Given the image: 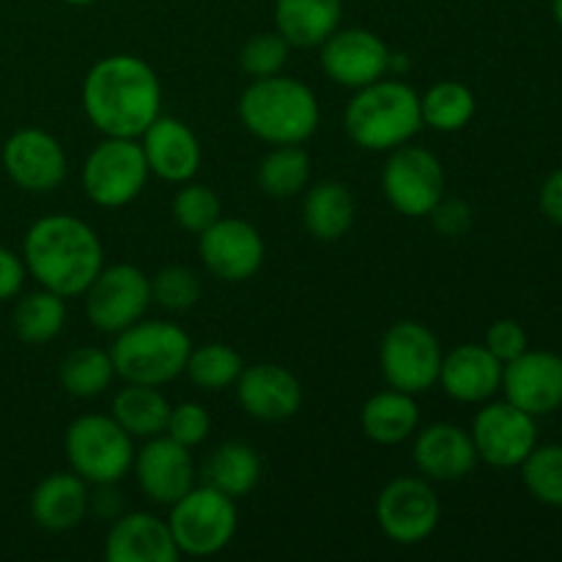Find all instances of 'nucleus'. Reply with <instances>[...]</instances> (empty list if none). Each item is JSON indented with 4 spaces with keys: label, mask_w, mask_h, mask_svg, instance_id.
Instances as JSON below:
<instances>
[{
    "label": "nucleus",
    "mask_w": 562,
    "mask_h": 562,
    "mask_svg": "<svg viewBox=\"0 0 562 562\" xmlns=\"http://www.w3.org/2000/svg\"><path fill=\"white\" fill-rule=\"evenodd\" d=\"M82 113L104 137H140L162 115V82L137 55H108L82 80Z\"/></svg>",
    "instance_id": "1"
},
{
    "label": "nucleus",
    "mask_w": 562,
    "mask_h": 562,
    "mask_svg": "<svg viewBox=\"0 0 562 562\" xmlns=\"http://www.w3.org/2000/svg\"><path fill=\"white\" fill-rule=\"evenodd\" d=\"M22 261L42 289L71 300L82 296L104 267V247L86 220L75 214H47L27 228Z\"/></svg>",
    "instance_id": "2"
},
{
    "label": "nucleus",
    "mask_w": 562,
    "mask_h": 562,
    "mask_svg": "<svg viewBox=\"0 0 562 562\" xmlns=\"http://www.w3.org/2000/svg\"><path fill=\"white\" fill-rule=\"evenodd\" d=\"M239 119L252 137L269 146H302L316 135L322 108L311 86L280 71L258 77L241 91Z\"/></svg>",
    "instance_id": "3"
},
{
    "label": "nucleus",
    "mask_w": 562,
    "mask_h": 562,
    "mask_svg": "<svg viewBox=\"0 0 562 562\" xmlns=\"http://www.w3.org/2000/svg\"><path fill=\"white\" fill-rule=\"evenodd\" d=\"M344 126L355 146L366 151H393L412 143L423 130L420 93L409 82L382 77L357 88L344 110Z\"/></svg>",
    "instance_id": "4"
},
{
    "label": "nucleus",
    "mask_w": 562,
    "mask_h": 562,
    "mask_svg": "<svg viewBox=\"0 0 562 562\" xmlns=\"http://www.w3.org/2000/svg\"><path fill=\"white\" fill-rule=\"evenodd\" d=\"M190 351L192 340L179 324L146 322V318L121 329L110 346L115 376L130 384H148V387H165L179 379L184 373Z\"/></svg>",
    "instance_id": "5"
},
{
    "label": "nucleus",
    "mask_w": 562,
    "mask_h": 562,
    "mask_svg": "<svg viewBox=\"0 0 562 562\" xmlns=\"http://www.w3.org/2000/svg\"><path fill=\"white\" fill-rule=\"evenodd\" d=\"M64 453L69 470L88 486L121 483L135 461L132 437L113 420V415H80L64 434Z\"/></svg>",
    "instance_id": "6"
},
{
    "label": "nucleus",
    "mask_w": 562,
    "mask_h": 562,
    "mask_svg": "<svg viewBox=\"0 0 562 562\" xmlns=\"http://www.w3.org/2000/svg\"><path fill=\"white\" fill-rule=\"evenodd\" d=\"M170 532L187 558H214L231 547L239 530L236 499L212 486H192L170 505Z\"/></svg>",
    "instance_id": "7"
},
{
    "label": "nucleus",
    "mask_w": 562,
    "mask_h": 562,
    "mask_svg": "<svg viewBox=\"0 0 562 562\" xmlns=\"http://www.w3.org/2000/svg\"><path fill=\"white\" fill-rule=\"evenodd\" d=\"M146 154L137 137H104L82 162V190L102 209L130 206L148 184Z\"/></svg>",
    "instance_id": "8"
},
{
    "label": "nucleus",
    "mask_w": 562,
    "mask_h": 562,
    "mask_svg": "<svg viewBox=\"0 0 562 562\" xmlns=\"http://www.w3.org/2000/svg\"><path fill=\"white\" fill-rule=\"evenodd\" d=\"M439 338L423 322H395L379 346V368L390 387L420 395L431 390L442 368Z\"/></svg>",
    "instance_id": "9"
},
{
    "label": "nucleus",
    "mask_w": 562,
    "mask_h": 562,
    "mask_svg": "<svg viewBox=\"0 0 562 562\" xmlns=\"http://www.w3.org/2000/svg\"><path fill=\"white\" fill-rule=\"evenodd\" d=\"M86 316L97 333L119 335L146 318L151 305V278L135 263H110L99 269L86 291Z\"/></svg>",
    "instance_id": "10"
},
{
    "label": "nucleus",
    "mask_w": 562,
    "mask_h": 562,
    "mask_svg": "<svg viewBox=\"0 0 562 562\" xmlns=\"http://www.w3.org/2000/svg\"><path fill=\"white\" fill-rule=\"evenodd\" d=\"M382 170V192L390 206L404 217H428L445 198V168L434 151L423 146H404L387 151Z\"/></svg>",
    "instance_id": "11"
},
{
    "label": "nucleus",
    "mask_w": 562,
    "mask_h": 562,
    "mask_svg": "<svg viewBox=\"0 0 562 562\" xmlns=\"http://www.w3.org/2000/svg\"><path fill=\"white\" fill-rule=\"evenodd\" d=\"M442 505L426 477H393L376 497V521L384 538L398 547H415L437 532Z\"/></svg>",
    "instance_id": "12"
},
{
    "label": "nucleus",
    "mask_w": 562,
    "mask_h": 562,
    "mask_svg": "<svg viewBox=\"0 0 562 562\" xmlns=\"http://www.w3.org/2000/svg\"><path fill=\"white\" fill-rule=\"evenodd\" d=\"M203 267L223 283H247L256 278L267 258L261 231L241 217H220L198 234Z\"/></svg>",
    "instance_id": "13"
},
{
    "label": "nucleus",
    "mask_w": 562,
    "mask_h": 562,
    "mask_svg": "<svg viewBox=\"0 0 562 562\" xmlns=\"http://www.w3.org/2000/svg\"><path fill=\"white\" fill-rule=\"evenodd\" d=\"M472 442H475L477 461H486L497 470L519 467L532 448L538 445L536 417L521 412L510 401L486 404L472 420Z\"/></svg>",
    "instance_id": "14"
},
{
    "label": "nucleus",
    "mask_w": 562,
    "mask_h": 562,
    "mask_svg": "<svg viewBox=\"0 0 562 562\" xmlns=\"http://www.w3.org/2000/svg\"><path fill=\"white\" fill-rule=\"evenodd\" d=\"M318 49L324 75L351 91L387 77L393 55L387 42L368 27H338Z\"/></svg>",
    "instance_id": "15"
},
{
    "label": "nucleus",
    "mask_w": 562,
    "mask_h": 562,
    "mask_svg": "<svg viewBox=\"0 0 562 562\" xmlns=\"http://www.w3.org/2000/svg\"><path fill=\"white\" fill-rule=\"evenodd\" d=\"M3 170L20 190L53 192L64 184L69 173V159L64 146L49 132L25 126L3 143Z\"/></svg>",
    "instance_id": "16"
},
{
    "label": "nucleus",
    "mask_w": 562,
    "mask_h": 562,
    "mask_svg": "<svg viewBox=\"0 0 562 562\" xmlns=\"http://www.w3.org/2000/svg\"><path fill=\"white\" fill-rule=\"evenodd\" d=\"M137 488L157 505H173L195 486V461L192 450L170 439L168 434L146 439L140 450H135L132 461Z\"/></svg>",
    "instance_id": "17"
},
{
    "label": "nucleus",
    "mask_w": 562,
    "mask_h": 562,
    "mask_svg": "<svg viewBox=\"0 0 562 562\" xmlns=\"http://www.w3.org/2000/svg\"><path fill=\"white\" fill-rule=\"evenodd\" d=\"M505 401L532 417L552 415L562 406V357L554 351H530L503 366Z\"/></svg>",
    "instance_id": "18"
},
{
    "label": "nucleus",
    "mask_w": 562,
    "mask_h": 562,
    "mask_svg": "<svg viewBox=\"0 0 562 562\" xmlns=\"http://www.w3.org/2000/svg\"><path fill=\"white\" fill-rule=\"evenodd\" d=\"M236 398L252 420L283 423L302 409L305 393L294 371L278 362H258L239 373Z\"/></svg>",
    "instance_id": "19"
},
{
    "label": "nucleus",
    "mask_w": 562,
    "mask_h": 562,
    "mask_svg": "<svg viewBox=\"0 0 562 562\" xmlns=\"http://www.w3.org/2000/svg\"><path fill=\"white\" fill-rule=\"evenodd\" d=\"M412 461L426 481L453 483L464 481L475 470L477 450L467 428L456 423H431L415 431Z\"/></svg>",
    "instance_id": "20"
},
{
    "label": "nucleus",
    "mask_w": 562,
    "mask_h": 562,
    "mask_svg": "<svg viewBox=\"0 0 562 562\" xmlns=\"http://www.w3.org/2000/svg\"><path fill=\"white\" fill-rule=\"evenodd\" d=\"M140 148L151 176L168 184H184L195 179L203 162V148L195 132L173 115H157L151 126L143 132Z\"/></svg>",
    "instance_id": "21"
},
{
    "label": "nucleus",
    "mask_w": 562,
    "mask_h": 562,
    "mask_svg": "<svg viewBox=\"0 0 562 562\" xmlns=\"http://www.w3.org/2000/svg\"><path fill=\"white\" fill-rule=\"evenodd\" d=\"M181 552L170 532L168 519L132 510L113 519L104 541V560L108 562H179Z\"/></svg>",
    "instance_id": "22"
},
{
    "label": "nucleus",
    "mask_w": 562,
    "mask_h": 562,
    "mask_svg": "<svg viewBox=\"0 0 562 562\" xmlns=\"http://www.w3.org/2000/svg\"><path fill=\"white\" fill-rule=\"evenodd\" d=\"M437 384L459 404H486L499 393L503 362L483 344H461L442 355Z\"/></svg>",
    "instance_id": "23"
},
{
    "label": "nucleus",
    "mask_w": 562,
    "mask_h": 562,
    "mask_svg": "<svg viewBox=\"0 0 562 562\" xmlns=\"http://www.w3.org/2000/svg\"><path fill=\"white\" fill-rule=\"evenodd\" d=\"M91 508L88 483L75 472H49L31 494V519L47 532H69L86 521Z\"/></svg>",
    "instance_id": "24"
},
{
    "label": "nucleus",
    "mask_w": 562,
    "mask_h": 562,
    "mask_svg": "<svg viewBox=\"0 0 562 562\" xmlns=\"http://www.w3.org/2000/svg\"><path fill=\"white\" fill-rule=\"evenodd\" d=\"M344 0H274V31L291 47H322L340 27Z\"/></svg>",
    "instance_id": "25"
},
{
    "label": "nucleus",
    "mask_w": 562,
    "mask_h": 562,
    "mask_svg": "<svg viewBox=\"0 0 562 562\" xmlns=\"http://www.w3.org/2000/svg\"><path fill=\"white\" fill-rule=\"evenodd\" d=\"M360 428L371 442L384 448L409 442L420 428V406L412 393L395 387L382 390L362 404Z\"/></svg>",
    "instance_id": "26"
},
{
    "label": "nucleus",
    "mask_w": 562,
    "mask_h": 562,
    "mask_svg": "<svg viewBox=\"0 0 562 562\" xmlns=\"http://www.w3.org/2000/svg\"><path fill=\"white\" fill-rule=\"evenodd\" d=\"M357 220L355 192L344 181H318L302 201V223L318 241H338L351 231Z\"/></svg>",
    "instance_id": "27"
},
{
    "label": "nucleus",
    "mask_w": 562,
    "mask_h": 562,
    "mask_svg": "<svg viewBox=\"0 0 562 562\" xmlns=\"http://www.w3.org/2000/svg\"><path fill=\"white\" fill-rule=\"evenodd\" d=\"M110 415L132 439H151L165 434L170 401L165 398L159 387L124 382V387L113 395Z\"/></svg>",
    "instance_id": "28"
},
{
    "label": "nucleus",
    "mask_w": 562,
    "mask_h": 562,
    "mask_svg": "<svg viewBox=\"0 0 562 562\" xmlns=\"http://www.w3.org/2000/svg\"><path fill=\"white\" fill-rule=\"evenodd\" d=\"M201 477L228 497H247L261 481V456L247 442H223L206 459Z\"/></svg>",
    "instance_id": "29"
},
{
    "label": "nucleus",
    "mask_w": 562,
    "mask_h": 562,
    "mask_svg": "<svg viewBox=\"0 0 562 562\" xmlns=\"http://www.w3.org/2000/svg\"><path fill=\"white\" fill-rule=\"evenodd\" d=\"M66 300L55 291L38 289L22 294L11 311V329L27 346H44L66 327Z\"/></svg>",
    "instance_id": "30"
},
{
    "label": "nucleus",
    "mask_w": 562,
    "mask_h": 562,
    "mask_svg": "<svg viewBox=\"0 0 562 562\" xmlns=\"http://www.w3.org/2000/svg\"><path fill=\"white\" fill-rule=\"evenodd\" d=\"M115 366L110 349H99V346H80L71 349L69 355L60 360L58 382L71 398L91 401L108 393L115 382Z\"/></svg>",
    "instance_id": "31"
},
{
    "label": "nucleus",
    "mask_w": 562,
    "mask_h": 562,
    "mask_svg": "<svg viewBox=\"0 0 562 562\" xmlns=\"http://www.w3.org/2000/svg\"><path fill=\"white\" fill-rule=\"evenodd\" d=\"M475 93L459 80H442L420 97L423 126L434 132H459L475 119Z\"/></svg>",
    "instance_id": "32"
},
{
    "label": "nucleus",
    "mask_w": 562,
    "mask_h": 562,
    "mask_svg": "<svg viewBox=\"0 0 562 562\" xmlns=\"http://www.w3.org/2000/svg\"><path fill=\"white\" fill-rule=\"evenodd\" d=\"M256 179L263 195L278 201L294 198L311 181V157L302 146H272V151L258 165Z\"/></svg>",
    "instance_id": "33"
},
{
    "label": "nucleus",
    "mask_w": 562,
    "mask_h": 562,
    "mask_svg": "<svg viewBox=\"0 0 562 562\" xmlns=\"http://www.w3.org/2000/svg\"><path fill=\"white\" fill-rule=\"evenodd\" d=\"M241 371H245L241 355L236 349H231L228 344L192 346L184 368L190 382L198 390H206V393H220V390L236 384Z\"/></svg>",
    "instance_id": "34"
},
{
    "label": "nucleus",
    "mask_w": 562,
    "mask_h": 562,
    "mask_svg": "<svg viewBox=\"0 0 562 562\" xmlns=\"http://www.w3.org/2000/svg\"><path fill=\"white\" fill-rule=\"evenodd\" d=\"M525 488L549 508H562V445H536L519 464Z\"/></svg>",
    "instance_id": "35"
},
{
    "label": "nucleus",
    "mask_w": 562,
    "mask_h": 562,
    "mask_svg": "<svg viewBox=\"0 0 562 562\" xmlns=\"http://www.w3.org/2000/svg\"><path fill=\"white\" fill-rule=\"evenodd\" d=\"M170 212H173L176 225L181 231L198 236L201 231H206L209 225L223 217V201H220V195L212 187L198 184V181H184V184H179V192L173 195Z\"/></svg>",
    "instance_id": "36"
},
{
    "label": "nucleus",
    "mask_w": 562,
    "mask_h": 562,
    "mask_svg": "<svg viewBox=\"0 0 562 562\" xmlns=\"http://www.w3.org/2000/svg\"><path fill=\"white\" fill-rule=\"evenodd\" d=\"M201 294L203 285L198 272H192L190 267H181V263L162 267L151 278V302H157L159 307L170 313H184L195 307Z\"/></svg>",
    "instance_id": "37"
},
{
    "label": "nucleus",
    "mask_w": 562,
    "mask_h": 562,
    "mask_svg": "<svg viewBox=\"0 0 562 562\" xmlns=\"http://www.w3.org/2000/svg\"><path fill=\"white\" fill-rule=\"evenodd\" d=\"M289 55L291 44L278 31H263L247 38L239 53V64L245 75L258 80V77L280 75L285 69V64H289Z\"/></svg>",
    "instance_id": "38"
},
{
    "label": "nucleus",
    "mask_w": 562,
    "mask_h": 562,
    "mask_svg": "<svg viewBox=\"0 0 562 562\" xmlns=\"http://www.w3.org/2000/svg\"><path fill=\"white\" fill-rule=\"evenodd\" d=\"M165 434L192 450L198 448V445L206 442L209 434H212V415H209L206 406L198 404V401H184V404L179 406H170Z\"/></svg>",
    "instance_id": "39"
},
{
    "label": "nucleus",
    "mask_w": 562,
    "mask_h": 562,
    "mask_svg": "<svg viewBox=\"0 0 562 562\" xmlns=\"http://www.w3.org/2000/svg\"><path fill=\"white\" fill-rule=\"evenodd\" d=\"M483 346H486V349L505 366V362L525 355L527 333L519 322H514V318H499V322H494L492 327L486 329V340H483Z\"/></svg>",
    "instance_id": "40"
},
{
    "label": "nucleus",
    "mask_w": 562,
    "mask_h": 562,
    "mask_svg": "<svg viewBox=\"0 0 562 562\" xmlns=\"http://www.w3.org/2000/svg\"><path fill=\"white\" fill-rule=\"evenodd\" d=\"M428 220H431L437 234L448 236V239H459V236H464L467 231L472 228L475 214H472V206L464 198H442V201L431 209Z\"/></svg>",
    "instance_id": "41"
},
{
    "label": "nucleus",
    "mask_w": 562,
    "mask_h": 562,
    "mask_svg": "<svg viewBox=\"0 0 562 562\" xmlns=\"http://www.w3.org/2000/svg\"><path fill=\"white\" fill-rule=\"evenodd\" d=\"M25 278L27 269L22 256H16L14 250L0 245V302H9L14 300V296H20Z\"/></svg>",
    "instance_id": "42"
},
{
    "label": "nucleus",
    "mask_w": 562,
    "mask_h": 562,
    "mask_svg": "<svg viewBox=\"0 0 562 562\" xmlns=\"http://www.w3.org/2000/svg\"><path fill=\"white\" fill-rule=\"evenodd\" d=\"M119 483H99L91 492V508L88 514H97L99 519H119L124 514V499L119 494Z\"/></svg>",
    "instance_id": "43"
},
{
    "label": "nucleus",
    "mask_w": 562,
    "mask_h": 562,
    "mask_svg": "<svg viewBox=\"0 0 562 562\" xmlns=\"http://www.w3.org/2000/svg\"><path fill=\"white\" fill-rule=\"evenodd\" d=\"M541 212L547 214L552 223L562 225V168L547 176V181L541 184Z\"/></svg>",
    "instance_id": "44"
},
{
    "label": "nucleus",
    "mask_w": 562,
    "mask_h": 562,
    "mask_svg": "<svg viewBox=\"0 0 562 562\" xmlns=\"http://www.w3.org/2000/svg\"><path fill=\"white\" fill-rule=\"evenodd\" d=\"M552 11H554V20H558L560 27H562V0H554Z\"/></svg>",
    "instance_id": "45"
},
{
    "label": "nucleus",
    "mask_w": 562,
    "mask_h": 562,
    "mask_svg": "<svg viewBox=\"0 0 562 562\" xmlns=\"http://www.w3.org/2000/svg\"><path fill=\"white\" fill-rule=\"evenodd\" d=\"M66 5H93L97 0H64Z\"/></svg>",
    "instance_id": "46"
}]
</instances>
